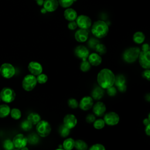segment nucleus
<instances>
[{
    "instance_id": "nucleus-44",
    "label": "nucleus",
    "mask_w": 150,
    "mask_h": 150,
    "mask_svg": "<svg viewBox=\"0 0 150 150\" xmlns=\"http://www.w3.org/2000/svg\"><path fill=\"white\" fill-rule=\"evenodd\" d=\"M142 76L144 78L146 79L147 80H149L150 79V70L149 69H145V70H144L142 73Z\"/></svg>"
},
{
    "instance_id": "nucleus-51",
    "label": "nucleus",
    "mask_w": 150,
    "mask_h": 150,
    "mask_svg": "<svg viewBox=\"0 0 150 150\" xmlns=\"http://www.w3.org/2000/svg\"><path fill=\"white\" fill-rule=\"evenodd\" d=\"M46 12H47V11H46V9H45L44 8H43L41 9V12L43 13H45Z\"/></svg>"
},
{
    "instance_id": "nucleus-47",
    "label": "nucleus",
    "mask_w": 150,
    "mask_h": 150,
    "mask_svg": "<svg viewBox=\"0 0 150 150\" xmlns=\"http://www.w3.org/2000/svg\"><path fill=\"white\" fill-rule=\"evenodd\" d=\"M145 127H146L145 129V133L148 136H149L150 135V124H149Z\"/></svg>"
},
{
    "instance_id": "nucleus-12",
    "label": "nucleus",
    "mask_w": 150,
    "mask_h": 150,
    "mask_svg": "<svg viewBox=\"0 0 150 150\" xmlns=\"http://www.w3.org/2000/svg\"><path fill=\"white\" fill-rule=\"evenodd\" d=\"M28 68L30 73L35 76L42 73L43 71V67L41 64L35 61L30 62L28 64Z\"/></svg>"
},
{
    "instance_id": "nucleus-40",
    "label": "nucleus",
    "mask_w": 150,
    "mask_h": 150,
    "mask_svg": "<svg viewBox=\"0 0 150 150\" xmlns=\"http://www.w3.org/2000/svg\"><path fill=\"white\" fill-rule=\"evenodd\" d=\"M90 150H105V148L101 144H96L93 145L90 148Z\"/></svg>"
},
{
    "instance_id": "nucleus-53",
    "label": "nucleus",
    "mask_w": 150,
    "mask_h": 150,
    "mask_svg": "<svg viewBox=\"0 0 150 150\" xmlns=\"http://www.w3.org/2000/svg\"><path fill=\"white\" fill-rule=\"evenodd\" d=\"M21 149H22V150H28V148L27 147H26V146H24V147L22 148Z\"/></svg>"
},
{
    "instance_id": "nucleus-11",
    "label": "nucleus",
    "mask_w": 150,
    "mask_h": 150,
    "mask_svg": "<svg viewBox=\"0 0 150 150\" xmlns=\"http://www.w3.org/2000/svg\"><path fill=\"white\" fill-rule=\"evenodd\" d=\"M12 142L15 148L21 149L22 148L26 146L28 144V138L23 134H18L14 137Z\"/></svg>"
},
{
    "instance_id": "nucleus-16",
    "label": "nucleus",
    "mask_w": 150,
    "mask_h": 150,
    "mask_svg": "<svg viewBox=\"0 0 150 150\" xmlns=\"http://www.w3.org/2000/svg\"><path fill=\"white\" fill-rule=\"evenodd\" d=\"M92 107L94 114L98 117L103 116L106 111L105 105L101 101L96 103L94 105H93Z\"/></svg>"
},
{
    "instance_id": "nucleus-39",
    "label": "nucleus",
    "mask_w": 150,
    "mask_h": 150,
    "mask_svg": "<svg viewBox=\"0 0 150 150\" xmlns=\"http://www.w3.org/2000/svg\"><path fill=\"white\" fill-rule=\"evenodd\" d=\"M99 43V41L95 39V38H90L88 40V46L91 48V49H95V47Z\"/></svg>"
},
{
    "instance_id": "nucleus-36",
    "label": "nucleus",
    "mask_w": 150,
    "mask_h": 150,
    "mask_svg": "<svg viewBox=\"0 0 150 150\" xmlns=\"http://www.w3.org/2000/svg\"><path fill=\"white\" fill-rule=\"evenodd\" d=\"M36 80L37 82L39 83V84H44L46 82H47L48 80V77L46 74H43V73H40L39 75L36 76Z\"/></svg>"
},
{
    "instance_id": "nucleus-28",
    "label": "nucleus",
    "mask_w": 150,
    "mask_h": 150,
    "mask_svg": "<svg viewBox=\"0 0 150 150\" xmlns=\"http://www.w3.org/2000/svg\"><path fill=\"white\" fill-rule=\"evenodd\" d=\"M39 135L35 134V133H32L31 134H30L28 137H27L28 138V143L31 144V145H36L37 144L39 141V137L38 136Z\"/></svg>"
},
{
    "instance_id": "nucleus-18",
    "label": "nucleus",
    "mask_w": 150,
    "mask_h": 150,
    "mask_svg": "<svg viewBox=\"0 0 150 150\" xmlns=\"http://www.w3.org/2000/svg\"><path fill=\"white\" fill-rule=\"evenodd\" d=\"M74 38L76 40L79 42H84L88 40V32L87 29H80L76 32L74 34Z\"/></svg>"
},
{
    "instance_id": "nucleus-50",
    "label": "nucleus",
    "mask_w": 150,
    "mask_h": 150,
    "mask_svg": "<svg viewBox=\"0 0 150 150\" xmlns=\"http://www.w3.org/2000/svg\"><path fill=\"white\" fill-rule=\"evenodd\" d=\"M145 98H146V99L147 100V101H149V100H150V96H149V94H148L146 96H145Z\"/></svg>"
},
{
    "instance_id": "nucleus-19",
    "label": "nucleus",
    "mask_w": 150,
    "mask_h": 150,
    "mask_svg": "<svg viewBox=\"0 0 150 150\" xmlns=\"http://www.w3.org/2000/svg\"><path fill=\"white\" fill-rule=\"evenodd\" d=\"M88 61L91 65L97 66L101 63L102 58L97 53H92L88 56Z\"/></svg>"
},
{
    "instance_id": "nucleus-27",
    "label": "nucleus",
    "mask_w": 150,
    "mask_h": 150,
    "mask_svg": "<svg viewBox=\"0 0 150 150\" xmlns=\"http://www.w3.org/2000/svg\"><path fill=\"white\" fill-rule=\"evenodd\" d=\"M125 83H126V79H125V77L123 75L119 74L117 76H115L114 84H115V86H117V87L125 84Z\"/></svg>"
},
{
    "instance_id": "nucleus-26",
    "label": "nucleus",
    "mask_w": 150,
    "mask_h": 150,
    "mask_svg": "<svg viewBox=\"0 0 150 150\" xmlns=\"http://www.w3.org/2000/svg\"><path fill=\"white\" fill-rule=\"evenodd\" d=\"M74 147L79 150H86L88 148V145L86 142L81 139L75 141Z\"/></svg>"
},
{
    "instance_id": "nucleus-5",
    "label": "nucleus",
    "mask_w": 150,
    "mask_h": 150,
    "mask_svg": "<svg viewBox=\"0 0 150 150\" xmlns=\"http://www.w3.org/2000/svg\"><path fill=\"white\" fill-rule=\"evenodd\" d=\"M37 83L36 76L30 74H27L24 77L22 82V86L25 90L30 91L35 87Z\"/></svg>"
},
{
    "instance_id": "nucleus-32",
    "label": "nucleus",
    "mask_w": 150,
    "mask_h": 150,
    "mask_svg": "<svg viewBox=\"0 0 150 150\" xmlns=\"http://www.w3.org/2000/svg\"><path fill=\"white\" fill-rule=\"evenodd\" d=\"M94 50L97 52V53H99L100 54H104L106 53L107 49L104 45L102 43H98L95 47Z\"/></svg>"
},
{
    "instance_id": "nucleus-13",
    "label": "nucleus",
    "mask_w": 150,
    "mask_h": 150,
    "mask_svg": "<svg viewBox=\"0 0 150 150\" xmlns=\"http://www.w3.org/2000/svg\"><path fill=\"white\" fill-rule=\"evenodd\" d=\"M77 120L76 116L71 114L66 115L63 118V125L69 129H72L76 125Z\"/></svg>"
},
{
    "instance_id": "nucleus-15",
    "label": "nucleus",
    "mask_w": 150,
    "mask_h": 150,
    "mask_svg": "<svg viewBox=\"0 0 150 150\" xmlns=\"http://www.w3.org/2000/svg\"><path fill=\"white\" fill-rule=\"evenodd\" d=\"M74 53L77 57L84 60L88 58L89 55V50L84 46L79 45L76 47L74 50Z\"/></svg>"
},
{
    "instance_id": "nucleus-9",
    "label": "nucleus",
    "mask_w": 150,
    "mask_h": 150,
    "mask_svg": "<svg viewBox=\"0 0 150 150\" xmlns=\"http://www.w3.org/2000/svg\"><path fill=\"white\" fill-rule=\"evenodd\" d=\"M76 22L78 27L83 29H88L91 25V19L88 16L84 15H81L77 16Z\"/></svg>"
},
{
    "instance_id": "nucleus-45",
    "label": "nucleus",
    "mask_w": 150,
    "mask_h": 150,
    "mask_svg": "<svg viewBox=\"0 0 150 150\" xmlns=\"http://www.w3.org/2000/svg\"><path fill=\"white\" fill-rule=\"evenodd\" d=\"M149 50V46L148 43H144L142 46V51L146 52Z\"/></svg>"
},
{
    "instance_id": "nucleus-20",
    "label": "nucleus",
    "mask_w": 150,
    "mask_h": 150,
    "mask_svg": "<svg viewBox=\"0 0 150 150\" xmlns=\"http://www.w3.org/2000/svg\"><path fill=\"white\" fill-rule=\"evenodd\" d=\"M77 16L76 11L73 8H67L64 11V17L68 21H75Z\"/></svg>"
},
{
    "instance_id": "nucleus-8",
    "label": "nucleus",
    "mask_w": 150,
    "mask_h": 150,
    "mask_svg": "<svg viewBox=\"0 0 150 150\" xmlns=\"http://www.w3.org/2000/svg\"><path fill=\"white\" fill-rule=\"evenodd\" d=\"M139 63L140 66L145 69H149L150 68V53L149 50L146 52L140 51L139 56Z\"/></svg>"
},
{
    "instance_id": "nucleus-25",
    "label": "nucleus",
    "mask_w": 150,
    "mask_h": 150,
    "mask_svg": "<svg viewBox=\"0 0 150 150\" xmlns=\"http://www.w3.org/2000/svg\"><path fill=\"white\" fill-rule=\"evenodd\" d=\"M11 109L7 104L0 105V118H5L10 114Z\"/></svg>"
},
{
    "instance_id": "nucleus-1",
    "label": "nucleus",
    "mask_w": 150,
    "mask_h": 150,
    "mask_svg": "<svg viewBox=\"0 0 150 150\" xmlns=\"http://www.w3.org/2000/svg\"><path fill=\"white\" fill-rule=\"evenodd\" d=\"M115 75L114 73L108 69L105 68L101 70L97 76V83L101 88L107 89L114 84Z\"/></svg>"
},
{
    "instance_id": "nucleus-49",
    "label": "nucleus",
    "mask_w": 150,
    "mask_h": 150,
    "mask_svg": "<svg viewBox=\"0 0 150 150\" xmlns=\"http://www.w3.org/2000/svg\"><path fill=\"white\" fill-rule=\"evenodd\" d=\"M37 2V4L39 6H41L43 4V2H44V0H37L36 1Z\"/></svg>"
},
{
    "instance_id": "nucleus-29",
    "label": "nucleus",
    "mask_w": 150,
    "mask_h": 150,
    "mask_svg": "<svg viewBox=\"0 0 150 150\" xmlns=\"http://www.w3.org/2000/svg\"><path fill=\"white\" fill-rule=\"evenodd\" d=\"M59 132L60 135L62 137H67L70 132V129L68 128L67 127H66V126H64L63 124L60 125L59 128Z\"/></svg>"
},
{
    "instance_id": "nucleus-23",
    "label": "nucleus",
    "mask_w": 150,
    "mask_h": 150,
    "mask_svg": "<svg viewBox=\"0 0 150 150\" xmlns=\"http://www.w3.org/2000/svg\"><path fill=\"white\" fill-rule=\"evenodd\" d=\"M27 120H28L33 125H36L41 120V117L38 113L31 112L28 116Z\"/></svg>"
},
{
    "instance_id": "nucleus-6",
    "label": "nucleus",
    "mask_w": 150,
    "mask_h": 150,
    "mask_svg": "<svg viewBox=\"0 0 150 150\" xmlns=\"http://www.w3.org/2000/svg\"><path fill=\"white\" fill-rule=\"evenodd\" d=\"M15 96L16 94L13 90L9 87L3 88L0 93L1 99L6 103L12 102L15 100Z\"/></svg>"
},
{
    "instance_id": "nucleus-34",
    "label": "nucleus",
    "mask_w": 150,
    "mask_h": 150,
    "mask_svg": "<svg viewBox=\"0 0 150 150\" xmlns=\"http://www.w3.org/2000/svg\"><path fill=\"white\" fill-rule=\"evenodd\" d=\"M32 125H33V124L28 120L22 121L21 124V128L23 130L26 131H29L30 129H31L32 128Z\"/></svg>"
},
{
    "instance_id": "nucleus-31",
    "label": "nucleus",
    "mask_w": 150,
    "mask_h": 150,
    "mask_svg": "<svg viewBox=\"0 0 150 150\" xmlns=\"http://www.w3.org/2000/svg\"><path fill=\"white\" fill-rule=\"evenodd\" d=\"M59 5L64 8H67L72 5L76 0H57Z\"/></svg>"
},
{
    "instance_id": "nucleus-56",
    "label": "nucleus",
    "mask_w": 150,
    "mask_h": 150,
    "mask_svg": "<svg viewBox=\"0 0 150 150\" xmlns=\"http://www.w3.org/2000/svg\"><path fill=\"white\" fill-rule=\"evenodd\" d=\"M0 75H1V74H0Z\"/></svg>"
},
{
    "instance_id": "nucleus-38",
    "label": "nucleus",
    "mask_w": 150,
    "mask_h": 150,
    "mask_svg": "<svg viewBox=\"0 0 150 150\" xmlns=\"http://www.w3.org/2000/svg\"><path fill=\"white\" fill-rule=\"evenodd\" d=\"M67 103H68V105L69 106V107L73 108V109L77 108L79 107L78 101L75 98H69L68 100Z\"/></svg>"
},
{
    "instance_id": "nucleus-10",
    "label": "nucleus",
    "mask_w": 150,
    "mask_h": 150,
    "mask_svg": "<svg viewBox=\"0 0 150 150\" xmlns=\"http://www.w3.org/2000/svg\"><path fill=\"white\" fill-rule=\"evenodd\" d=\"M103 120L107 125H115L119 122L120 117L117 113L111 111L105 114Z\"/></svg>"
},
{
    "instance_id": "nucleus-35",
    "label": "nucleus",
    "mask_w": 150,
    "mask_h": 150,
    "mask_svg": "<svg viewBox=\"0 0 150 150\" xmlns=\"http://www.w3.org/2000/svg\"><path fill=\"white\" fill-rule=\"evenodd\" d=\"M91 68V64L88 61L84 60L80 64V69L83 72L88 71Z\"/></svg>"
},
{
    "instance_id": "nucleus-3",
    "label": "nucleus",
    "mask_w": 150,
    "mask_h": 150,
    "mask_svg": "<svg viewBox=\"0 0 150 150\" xmlns=\"http://www.w3.org/2000/svg\"><path fill=\"white\" fill-rule=\"evenodd\" d=\"M140 49L137 47H131L126 49L122 54L124 60L128 63L135 62L138 57Z\"/></svg>"
},
{
    "instance_id": "nucleus-41",
    "label": "nucleus",
    "mask_w": 150,
    "mask_h": 150,
    "mask_svg": "<svg viewBox=\"0 0 150 150\" xmlns=\"http://www.w3.org/2000/svg\"><path fill=\"white\" fill-rule=\"evenodd\" d=\"M107 92L110 96H114L117 93V88L112 86L107 88Z\"/></svg>"
},
{
    "instance_id": "nucleus-7",
    "label": "nucleus",
    "mask_w": 150,
    "mask_h": 150,
    "mask_svg": "<svg viewBox=\"0 0 150 150\" xmlns=\"http://www.w3.org/2000/svg\"><path fill=\"white\" fill-rule=\"evenodd\" d=\"M15 74V69L13 65L10 63H5L0 67V74L4 78L10 79Z\"/></svg>"
},
{
    "instance_id": "nucleus-48",
    "label": "nucleus",
    "mask_w": 150,
    "mask_h": 150,
    "mask_svg": "<svg viewBox=\"0 0 150 150\" xmlns=\"http://www.w3.org/2000/svg\"><path fill=\"white\" fill-rule=\"evenodd\" d=\"M143 124H144L145 126H146L149 124H150V119L149 118H145L144 120H143Z\"/></svg>"
},
{
    "instance_id": "nucleus-21",
    "label": "nucleus",
    "mask_w": 150,
    "mask_h": 150,
    "mask_svg": "<svg viewBox=\"0 0 150 150\" xmlns=\"http://www.w3.org/2000/svg\"><path fill=\"white\" fill-rule=\"evenodd\" d=\"M104 91L100 86L95 87L91 92V97L94 100H100L104 96Z\"/></svg>"
},
{
    "instance_id": "nucleus-17",
    "label": "nucleus",
    "mask_w": 150,
    "mask_h": 150,
    "mask_svg": "<svg viewBox=\"0 0 150 150\" xmlns=\"http://www.w3.org/2000/svg\"><path fill=\"white\" fill-rule=\"evenodd\" d=\"M43 5L47 12H52L57 9L59 2L57 0H44Z\"/></svg>"
},
{
    "instance_id": "nucleus-37",
    "label": "nucleus",
    "mask_w": 150,
    "mask_h": 150,
    "mask_svg": "<svg viewBox=\"0 0 150 150\" xmlns=\"http://www.w3.org/2000/svg\"><path fill=\"white\" fill-rule=\"evenodd\" d=\"M3 146L4 149L6 150H11L14 148V145L12 141L10 139H6L3 143Z\"/></svg>"
},
{
    "instance_id": "nucleus-43",
    "label": "nucleus",
    "mask_w": 150,
    "mask_h": 150,
    "mask_svg": "<svg viewBox=\"0 0 150 150\" xmlns=\"http://www.w3.org/2000/svg\"><path fill=\"white\" fill-rule=\"evenodd\" d=\"M68 28L70 30H74L77 28V25L76 22V21H70V22L68 23Z\"/></svg>"
},
{
    "instance_id": "nucleus-52",
    "label": "nucleus",
    "mask_w": 150,
    "mask_h": 150,
    "mask_svg": "<svg viewBox=\"0 0 150 150\" xmlns=\"http://www.w3.org/2000/svg\"><path fill=\"white\" fill-rule=\"evenodd\" d=\"M58 149H63V145H59V148H57Z\"/></svg>"
},
{
    "instance_id": "nucleus-24",
    "label": "nucleus",
    "mask_w": 150,
    "mask_h": 150,
    "mask_svg": "<svg viewBox=\"0 0 150 150\" xmlns=\"http://www.w3.org/2000/svg\"><path fill=\"white\" fill-rule=\"evenodd\" d=\"M75 141L71 138L66 139L63 142V148L66 150H71L74 147Z\"/></svg>"
},
{
    "instance_id": "nucleus-22",
    "label": "nucleus",
    "mask_w": 150,
    "mask_h": 150,
    "mask_svg": "<svg viewBox=\"0 0 150 150\" xmlns=\"http://www.w3.org/2000/svg\"><path fill=\"white\" fill-rule=\"evenodd\" d=\"M132 39L135 43L137 44H141L144 42L145 39V36L142 32L138 31L134 34Z\"/></svg>"
},
{
    "instance_id": "nucleus-30",
    "label": "nucleus",
    "mask_w": 150,
    "mask_h": 150,
    "mask_svg": "<svg viewBox=\"0 0 150 150\" xmlns=\"http://www.w3.org/2000/svg\"><path fill=\"white\" fill-rule=\"evenodd\" d=\"M10 114L11 117L14 120H19L22 115L21 111H20V110L16 108H12L10 111Z\"/></svg>"
},
{
    "instance_id": "nucleus-46",
    "label": "nucleus",
    "mask_w": 150,
    "mask_h": 150,
    "mask_svg": "<svg viewBox=\"0 0 150 150\" xmlns=\"http://www.w3.org/2000/svg\"><path fill=\"white\" fill-rule=\"evenodd\" d=\"M118 91H120V92H125L127 90V86H126V84L122 85V86H121L120 87H118Z\"/></svg>"
},
{
    "instance_id": "nucleus-33",
    "label": "nucleus",
    "mask_w": 150,
    "mask_h": 150,
    "mask_svg": "<svg viewBox=\"0 0 150 150\" xmlns=\"http://www.w3.org/2000/svg\"><path fill=\"white\" fill-rule=\"evenodd\" d=\"M93 122H94V124H93L94 127L97 129H100L103 128L105 124L104 120L101 119V118H99L97 120H95Z\"/></svg>"
},
{
    "instance_id": "nucleus-4",
    "label": "nucleus",
    "mask_w": 150,
    "mask_h": 150,
    "mask_svg": "<svg viewBox=\"0 0 150 150\" xmlns=\"http://www.w3.org/2000/svg\"><path fill=\"white\" fill-rule=\"evenodd\" d=\"M36 130L38 134L42 137H47L52 130L50 124L45 120H40L36 127Z\"/></svg>"
},
{
    "instance_id": "nucleus-14",
    "label": "nucleus",
    "mask_w": 150,
    "mask_h": 150,
    "mask_svg": "<svg viewBox=\"0 0 150 150\" xmlns=\"http://www.w3.org/2000/svg\"><path fill=\"white\" fill-rule=\"evenodd\" d=\"M93 105V99L90 96H85L83 97L80 103L79 104V106L80 108L84 110V111H87L90 110L91 108H92Z\"/></svg>"
},
{
    "instance_id": "nucleus-54",
    "label": "nucleus",
    "mask_w": 150,
    "mask_h": 150,
    "mask_svg": "<svg viewBox=\"0 0 150 150\" xmlns=\"http://www.w3.org/2000/svg\"><path fill=\"white\" fill-rule=\"evenodd\" d=\"M1 97H0V101H1Z\"/></svg>"
},
{
    "instance_id": "nucleus-2",
    "label": "nucleus",
    "mask_w": 150,
    "mask_h": 150,
    "mask_svg": "<svg viewBox=\"0 0 150 150\" xmlns=\"http://www.w3.org/2000/svg\"><path fill=\"white\" fill-rule=\"evenodd\" d=\"M109 28L106 22L98 20L96 21L91 27L93 35L97 38H103L106 36L108 33Z\"/></svg>"
},
{
    "instance_id": "nucleus-55",
    "label": "nucleus",
    "mask_w": 150,
    "mask_h": 150,
    "mask_svg": "<svg viewBox=\"0 0 150 150\" xmlns=\"http://www.w3.org/2000/svg\"><path fill=\"white\" fill-rule=\"evenodd\" d=\"M35 1H37V0H35Z\"/></svg>"
},
{
    "instance_id": "nucleus-42",
    "label": "nucleus",
    "mask_w": 150,
    "mask_h": 150,
    "mask_svg": "<svg viewBox=\"0 0 150 150\" xmlns=\"http://www.w3.org/2000/svg\"><path fill=\"white\" fill-rule=\"evenodd\" d=\"M86 122L88 123H93L95 120H96V117L94 115L92 114H90L87 115L86 118Z\"/></svg>"
}]
</instances>
